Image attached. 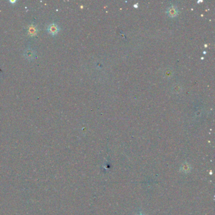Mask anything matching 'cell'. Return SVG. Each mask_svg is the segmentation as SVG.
Masks as SVG:
<instances>
[{
	"label": "cell",
	"instance_id": "cell-1",
	"mask_svg": "<svg viewBox=\"0 0 215 215\" xmlns=\"http://www.w3.org/2000/svg\"><path fill=\"white\" fill-rule=\"evenodd\" d=\"M47 31L53 36H55L58 33V32L60 31V27H59V25H57V24L53 23V24H50L48 27Z\"/></svg>",
	"mask_w": 215,
	"mask_h": 215
},
{
	"label": "cell",
	"instance_id": "cell-2",
	"mask_svg": "<svg viewBox=\"0 0 215 215\" xmlns=\"http://www.w3.org/2000/svg\"><path fill=\"white\" fill-rule=\"evenodd\" d=\"M39 32L37 25L31 24L27 28V35L31 37L36 36Z\"/></svg>",
	"mask_w": 215,
	"mask_h": 215
},
{
	"label": "cell",
	"instance_id": "cell-3",
	"mask_svg": "<svg viewBox=\"0 0 215 215\" xmlns=\"http://www.w3.org/2000/svg\"><path fill=\"white\" fill-rule=\"evenodd\" d=\"M167 14L168 16L170 17H173L177 15L178 14V10L175 6H171L169 8H168L167 10Z\"/></svg>",
	"mask_w": 215,
	"mask_h": 215
},
{
	"label": "cell",
	"instance_id": "cell-4",
	"mask_svg": "<svg viewBox=\"0 0 215 215\" xmlns=\"http://www.w3.org/2000/svg\"><path fill=\"white\" fill-rule=\"evenodd\" d=\"M24 55L26 59L28 60H32L35 57V56H36V54H35L34 51H33L31 49H27L25 51Z\"/></svg>",
	"mask_w": 215,
	"mask_h": 215
},
{
	"label": "cell",
	"instance_id": "cell-5",
	"mask_svg": "<svg viewBox=\"0 0 215 215\" xmlns=\"http://www.w3.org/2000/svg\"><path fill=\"white\" fill-rule=\"evenodd\" d=\"M190 168L189 167V165H183V167H182V170H183L185 172H188L190 171Z\"/></svg>",
	"mask_w": 215,
	"mask_h": 215
},
{
	"label": "cell",
	"instance_id": "cell-6",
	"mask_svg": "<svg viewBox=\"0 0 215 215\" xmlns=\"http://www.w3.org/2000/svg\"><path fill=\"white\" fill-rule=\"evenodd\" d=\"M1 75H2V71H1V70H0V77H1Z\"/></svg>",
	"mask_w": 215,
	"mask_h": 215
},
{
	"label": "cell",
	"instance_id": "cell-7",
	"mask_svg": "<svg viewBox=\"0 0 215 215\" xmlns=\"http://www.w3.org/2000/svg\"><path fill=\"white\" fill-rule=\"evenodd\" d=\"M10 3H14L16 2V1H10Z\"/></svg>",
	"mask_w": 215,
	"mask_h": 215
},
{
	"label": "cell",
	"instance_id": "cell-8",
	"mask_svg": "<svg viewBox=\"0 0 215 215\" xmlns=\"http://www.w3.org/2000/svg\"><path fill=\"white\" fill-rule=\"evenodd\" d=\"M138 215H144V214H138Z\"/></svg>",
	"mask_w": 215,
	"mask_h": 215
}]
</instances>
